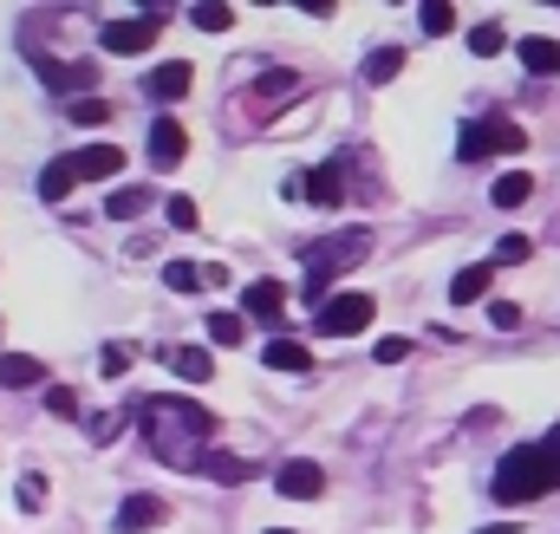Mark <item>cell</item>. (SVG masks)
I'll list each match as a JSON object with an SVG mask.
<instances>
[{"instance_id":"cell-15","label":"cell","mask_w":560,"mask_h":534,"mask_svg":"<svg viewBox=\"0 0 560 534\" xmlns=\"http://www.w3.org/2000/svg\"><path fill=\"white\" fill-rule=\"evenodd\" d=\"M242 306L261 320V326H280V306H287V287L280 280H255L248 293H242Z\"/></svg>"},{"instance_id":"cell-38","label":"cell","mask_w":560,"mask_h":534,"mask_svg":"<svg viewBox=\"0 0 560 534\" xmlns=\"http://www.w3.org/2000/svg\"><path fill=\"white\" fill-rule=\"evenodd\" d=\"M489 320H495L502 333H515V326H522V306H515V300H495V306H489Z\"/></svg>"},{"instance_id":"cell-9","label":"cell","mask_w":560,"mask_h":534,"mask_svg":"<svg viewBox=\"0 0 560 534\" xmlns=\"http://www.w3.org/2000/svg\"><path fill=\"white\" fill-rule=\"evenodd\" d=\"M170 522V502L163 496H125V509H118V534H150Z\"/></svg>"},{"instance_id":"cell-35","label":"cell","mask_w":560,"mask_h":534,"mask_svg":"<svg viewBox=\"0 0 560 534\" xmlns=\"http://www.w3.org/2000/svg\"><path fill=\"white\" fill-rule=\"evenodd\" d=\"M46 410H52V417H79V392H72V385H52V392H46Z\"/></svg>"},{"instance_id":"cell-39","label":"cell","mask_w":560,"mask_h":534,"mask_svg":"<svg viewBox=\"0 0 560 534\" xmlns=\"http://www.w3.org/2000/svg\"><path fill=\"white\" fill-rule=\"evenodd\" d=\"M405 352H411V346H405V339H398V333H392V339H378V346H372V359H378V365H398V359H405Z\"/></svg>"},{"instance_id":"cell-33","label":"cell","mask_w":560,"mask_h":534,"mask_svg":"<svg viewBox=\"0 0 560 534\" xmlns=\"http://www.w3.org/2000/svg\"><path fill=\"white\" fill-rule=\"evenodd\" d=\"M118 430H125V417H118V410H105V417H92V430H85V437L105 450V443H118Z\"/></svg>"},{"instance_id":"cell-21","label":"cell","mask_w":560,"mask_h":534,"mask_svg":"<svg viewBox=\"0 0 560 534\" xmlns=\"http://www.w3.org/2000/svg\"><path fill=\"white\" fill-rule=\"evenodd\" d=\"M72 183H79V176H72V156L46 163V170H39V202H66V196H72Z\"/></svg>"},{"instance_id":"cell-32","label":"cell","mask_w":560,"mask_h":534,"mask_svg":"<svg viewBox=\"0 0 560 534\" xmlns=\"http://www.w3.org/2000/svg\"><path fill=\"white\" fill-rule=\"evenodd\" d=\"M528 255H535V242H528V235H502V242H495V262H502V267L528 262Z\"/></svg>"},{"instance_id":"cell-13","label":"cell","mask_w":560,"mask_h":534,"mask_svg":"<svg viewBox=\"0 0 560 534\" xmlns=\"http://www.w3.org/2000/svg\"><path fill=\"white\" fill-rule=\"evenodd\" d=\"M515 59H522L528 72L555 79V72H560V39H541V33H528V39H515Z\"/></svg>"},{"instance_id":"cell-24","label":"cell","mask_w":560,"mask_h":534,"mask_svg":"<svg viewBox=\"0 0 560 534\" xmlns=\"http://www.w3.org/2000/svg\"><path fill=\"white\" fill-rule=\"evenodd\" d=\"M398 72H405V53H398V46H378V53L365 59V85H392Z\"/></svg>"},{"instance_id":"cell-17","label":"cell","mask_w":560,"mask_h":534,"mask_svg":"<svg viewBox=\"0 0 560 534\" xmlns=\"http://www.w3.org/2000/svg\"><path fill=\"white\" fill-rule=\"evenodd\" d=\"M189 85H196V72H189L183 59H170V66H156V72H150V98H163V105H176Z\"/></svg>"},{"instance_id":"cell-16","label":"cell","mask_w":560,"mask_h":534,"mask_svg":"<svg viewBox=\"0 0 560 534\" xmlns=\"http://www.w3.org/2000/svg\"><path fill=\"white\" fill-rule=\"evenodd\" d=\"M261 365H268V372H313V352H306L300 339H268V346H261Z\"/></svg>"},{"instance_id":"cell-10","label":"cell","mask_w":560,"mask_h":534,"mask_svg":"<svg viewBox=\"0 0 560 534\" xmlns=\"http://www.w3.org/2000/svg\"><path fill=\"white\" fill-rule=\"evenodd\" d=\"M183 150H189V137H183L176 118H156V125H150V163H156V170H176Z\"/></svg>"},{"instance_id":"cell-8","label":"cell","mask_w":560,"mask_h":534,"mask_svg":"<svg viewBox=\"0 0 560 534\" xmlns=\"http://www.w3.org/2000/svg\"><path fill=\"white\" fill-rule=\"evenodd\" d=\"M156 33H163V13H138V20H112L98 39H105V53H143Z\"/></svg>"},{"instance_id":"cell-12","label":"cell","mask_w":560,"mask_h":534,"mask_svg":"<svg viewBox=\"0 0 560 534\" xmlns=\"http://www.w3.org/2000/svg\"><path fill=\"white\" fill-rule=\"evenodd\" d=\"M287 196H306V202L332 209V202H339V163H319V170H306L300 183H287Z\"/></svg>"},{"instance_id":"cell-27","label":"cell","mask_w":560,"mask_h":534,"mask_svg":"<svg viewBox=\"0 0 560 534\" xmlns=\"http://www.w3.org/2000/svg\"><path fill=\"white\" fill-rule=\"evenodd\" d=\"M502 46H509V33H502V26H495V20H482V26H476V33H469V53H476V59H495V53H502Z\"/></svg>"},{"instance_id":"cell-25","label":"cell","mask_w":560,"mask_h":534,"mask_svg":"<svg viewBox=\"0 0 560 534\" xmlns=\"http://www.w3.org/2000/svg\"><path fill=\"white\" fill-rule=\"evenodd\" d=\"M143 209H150V189H138V183H131V189H112V202H105L112 222H131V216H143Z\"/></svg>"},{"instance_id":"cell-36","label":"cell","mask_w":560,"mask_h":534,"mask_svg":"<svg viewBox=\"0 0 560 534\" xmlns=\"http://www.w3.org/2000/svg\"><path fill=\"white\" fill-rule=\"evenodd\" d=\"M535 450H541V463H548V476H555V489H560V423L541 437V443H535Z\"/></svg>"},{"instance_id":"cell-41","label":"cell","mask_w":560,"mask_h":534,"mask_svg":"<svg viewBox=\"0 0 560 534\" xmlns=\"http://www.w3.org/2000/svg\"><path fill=\"white\" fill-rule=\"evenodd\" d=\"M268 534H293V529H268Z\"/></svg>"},{"instance_id":"cell-5","label":"cell","mask_w":560,"mask_h":534,"mask_svg":"<svg viewBox=\"0 0 560 534\" xmlns=\"http://www.w3.org/2000/svg\"><path fill=\"white\" fill-rule=\"evenodd\" d=\"M378 320V300L372 293H339V300H326L319 313H313V326L326 333V339H352L359 326H372Z\"/></svg>"},{"instance_id":"cell-23","label":"cell","mask_w":560,"mask_h":534,"mask_svg":"<svg viewBox=\"0 0 560 534\" xmlns=\"http://www.w3.org/2000/svg\"><path fill=\"white\" fill-rule=\"evenodd\" d=\"M170 365L189 379V385H202V379H215V359H209V346H176L170 352Z\"/></svg>"},{"instance_id":"cell-37","label":"cell","mask_w":560,"mask_h":534,"mask_svg":"<svg viewBox=\"0 0 560 534\" xmlns=\"http://www.w3.org/2000/svg\"><path fill=\"white\" fill-rule=\"evenodd\" d=\"M170 229H202V222H196V202H189V196H170Z\"/></svg>"},{"instance_id":"cell-22","label":"cell","mask_w":560,"mask_h":534,"mask_svg":"<svg viewBox=\"0 0 560 534\" xmlns=\"http://www.w3.org/2000/svg\"><path fill=\"white\" fill-rule=\"evenodd\" d=\"M489 196H495V209H522V202L535 196V176H528V170H509V176H495Z\"/></svg>"},{"instance_id":"cell-7","label":"cell","mask_w":560,"mask_h":534,"mask_svg":"<svg viewBox=\"0 0 560 534\" xmlns=\"http://www.w3.org/2000/svg\"><path fill=\"white\" fill-rule=\"evenodd\" d=\"M275 489L287 496V502H319V496H326V469L306 463V456H293V463H280Z\"/></svg>"},{"instance_id":"cell-30","label":"cell","mask_w":560,"mask_h":534,"mask_svg":"<svg viewBox=\"0 0 560 534\" xmlns=\"http://www.w3.org/2000/svg\"><path fill=\"white\" fill-rule=\"evenodd\" d=\"M163 280H170V293H196V287H202V267L196 262H170L163 267Z\"/></svg>"},{"instance_id":"cell-4","label":"cell","mask_w":560,"mask_h":534,"mask_svg":"<svg viewBox=\"0 0 560 534\" xmlns=\"http://www.w3.org/2000/svg\"><path fill=\"white\" fill-rule=\"evenodd\" d=\"M372 255V229H339L326 242H306V280H332L339 267L365 262Z\"/></svg>"},{"instance_id":"cell-31","label":"cell","mask_w":560,"mask_h":534,"mask_svg":"<svg viewBox=\"0 0 560 534\" xmlns=\"http://www.w3.org/2000/svg\"><path fill=\"white\" fill-rule=\"evenodd\" d=\"M66 118H72V125H105V118H112V105H105V98H72V112H66Z\"/></svg>"},{"instance_id":"cell-6","label":"cell","mask_w":560,"mask_h":534,"mask_svg":"<svg viewBox=\"0 0 560 534\" xmlns=\"http://www.w3.org/2000/svg\"><path fill=\"white\" fill-rule=\"evenodd\" d=\"M33 72H39V85H52V92H72V98H92V85H98V66L92 59H33Z\"/></svg>"},{"instance_id":"cell-14","label":"cell","mask_w":560,"mask_h":534,"mask_svg":"<svg viewBox=\"0 0 560 534\" xmlns=\"http://www.w3.org/2000/svg\"><path fill=\"white\" fill-rule=\"evenodd\" d=\"M0 385L7 392H33V385H46V365L26 359V352H0Z\"/></svg>"},{"instance_id":"cell-28","label":"cell","mask_w":560,"mask_h":534,"mask_svg":"<svg viewBox=\"0 0 560 534\" xmlns=\"http://www.w3.org/2000/svg\"><path fill=\"white\" fill-rule=\"evenodd\" d=\"M209 339H215V346H242V339H248L242 313H209Z\"/></svg>"},{"instance_id":"cell-26","label":"cell","mask_w":560,"mask_h":534,"mask_svg":"<svg viewBox=\"0 0 560 534\" xmlns=\"http://www.w3.org/2000/svg\"><path fill=\"white\" fill-rule=\"evenodd\" d=\"M189 20H196L202 33H229V26H235V7H222V0H202V7H189Z\"/></svg>"},{"instance_id":"cell-18","label":"cell","mask_w":560,"mask_h":534,"mask_svg":"<svg viewBox=\"0 0 560 534\" xmlns=\"http://www.w3.org/2000/svg\"><path fill=\"white\" fill-rule=\"evenodd\" d=\"M293 92H306V79H300V72H261V79H255V112H268V105L293 98Z\"/></svg>"},{"instance_id":"cell-34","label":"cell","mask_w":560,"mask_h":534,"mask_svg":"<svg viewBox=\"0 0 560 534\" xmlns=\"http://www.w3.org/2000/svg\"><path fill=\"white\" fill-rule=\"evenodd\" d=\"M20 509H26V515L46 509V476H20Z\"/></svg>"},{"instance_id":"cell-2","label":"cell","mask_w":560,"mask_h":534,"mask_svg":"<svg viewBox=\"0 0 560 534\" xmlns=\"http://www.w3.org/2000/svg\"><path fill=\"white\" fill-rule=\"evenodd\" d=\"M495 502L502 509H522V502H535V496H548L555 489V476H548V463H541V450L535 443H522V450H509L502 463H495Z\"/></svg>"},{"instance_id":"cell-19","label":"cell","mask_w":560,"mask_h":534,"mask_svg":"<svg viewBox=\"0 0 560 534\" xmlns=\"http://www.w3.org/2000/svg\"><path fill=\"white\" fill-rule=\"evenodd\" d=\"M202 476L235 489V483H248V476H255V463H248V456H229V450H209V456H202Z\"/></svg>"},{"instance_id":"cell-40","label":"cell","mask_w":560,"mask_h":534,"mask_svg":"<svg viewBox=\"0 0 560 534\" xmlns=\"http://www.w3.org/2000/svg\"><path fill=\"white\" fill-rule=\"evenodd\" d=\"M105 372H112V379L131 372V346H105Z\"/></svg>"},{"instance_id":"cell-3","label":"cell","mask_w":560,"mask_h":534,"mask_svg":"<svg viewBox=\"0 0 560 534\" xmlns=\"http://www.w3.org/2000/svg\"><path fill=\"white\" fill-rule=\"evenodd\" d=\"M528 150V131L515 118H469L463 125V163H489V156H515Z\"/></svg>"},{"instance_id":"cell-29","label":"cell","mask_w":560,"mask_h":534,"mask_svg":"<svg viewBox=\"0 0 560 534\" xmlns=\"http://www.w3.org/2000/svg\"><path fill=\"white\" fill-rule=\"evenodd\" d=\"M423 33H456V7L450 0H423Z\"/></svg>"},{"instance_id":"cell-11","label":"cell","mask_w":560,"mask_h":534,"mask_svg":"<svg viewBox=\"0 0 560 534\" xmlns=\"http://www.w3.org/2000/svg\"><path fill=\"white\" fill-rule=\"evenodd\" d=\"M118 170H125V150H118V143H92V150L72 156V176H85V183H105V176H118Z\"/></svg>"},{"instance_id":"cell-1","label":"cell","mask_w":560,"mask_h":534,"mask_svg":"<svg viewBox=\"0 0 560 534\" xmlns=\"http://www.w3.org/2000/svg\"><path fill=\"white\" fill-rule=\"evenodd\" d=\"M138 417H143L150 450H156L170 469H202V456H209V430H215V417H209L202 404H189V398H143Z\"/></svg>"},{"instance_id":"cell-20","label":"cell","mask_w":560,"mask_h":534,"mask_svg":"<svg viewBox=\"0 0 560 534\" xmlns=\"http://www.w3.org/2000/svg\"><path fill=\"white\" fill-rule=\"evenodd\" d=\"M489 280H495V267H489V262L463 267V274L450 280V300H456V306H469V300H482V293H489Z\"/></svg>"}]
</instances>
